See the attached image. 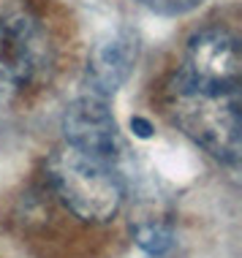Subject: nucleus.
Wrapping results in <instances>:
<instances>
[{"label": "nucleus", "instance_id": "obj_1", "mask_svg": "<svg viewBox=\"0 0 242 258\" xmlns=\"http://www.w3.org/2000/svg\"><path fill=\"white\" fill-rule=\"evenodd\" d=\"M163 106L171 122L226 166L242 152V87L199 82L174 71L163 87Z\"/></svg>", "mask_w": 242, "mask_h": 258}, {"label": "nucleus", "instance_id": "obj_2", "mask_svg": "<svg viewBox=\"0 0 242 258\" xmlns=\"http://www.w3.org/2000/svg\"><path fill=\"white\" fill-rule=\"evenodd\" d=\"M46 177L68 212L85 223H109L126 199L114 163L68 144L49 155Z\"/></svg>", "mask_w": 242, "mask_h": 258}, {"label": "nucleus", "instance_id": "obj_3", "mask_svg": "<svg viewBox=\"0 0 242 258\" xmlns=\"http://www.w3.org/2000/svg\"><path fill=\"white\" fill-rule=\"evenodd\" d=\"M52 66V41L38 17L25 9H0V98L33 87Z\"/></svg>", "mask_w": 242, "mask_h": 258}, {"label": "nucleus", "instance_id": "obj_4", "mask_svg": "<svg viewBox=\"0 0 242 258\" xmlns=\"http://www.w3.org/2000/svg\"><path fill=\"white\" fill-rule=\"evenodd\" d=\"M63 128L66 144L82 152H90L95 158H103L114 163L123 152V136L106 98H98L93 93L77 95L63 111Z\"/></svg>", "mask_w": 242, "mask_h": 258}, {"label": "nucleus", "instance_id": "obj_5", "mask_svg": "<svg viewBox=\"0 0 242 258\" xmlns=\"http://www.w3.org/2000/svg\"><path fill=\"white\" fill-rule=\"evenodd\" d=\"M177 71L199 82L242 87V52L237 36L226 27H204L193 33Z\"/></svg>", "mask_w": 242, "mask_h": 258}, {"label": "nucleus", "instance_id": "obj_6", "mask_svg": "<svg viewBox=\"0 0 242 258\" xmlns=\"http://www.w3.org/2000/svg\"><path fill=\"white\" fill-rule=\"evenodd\" d=\"M139 60V38L134 30H114L93 46L85 66V93L112 101L128 82Z\"/></svg>", "mask_w": 242, "mask_h": 258}, {"label": "nucleus", "instance_id": "obj_7", "mask_svg": "<svg viewBox=\"0 0 242 258\" xmlns=\"http://www.w3.org/2000/svg\"><path fill=\"white\" fill-rule=\"evenodd\" d=\"M134 239L144 253L150 255H163L166 250L174 242V234H171V226L163 220H153V218H139L134 226Z\"/></svg>", "mask_w": 242, "mask_h": 258}, {"label": "nucleus", "instance_id": "obj_8", "mask_svg": "<svg viewBox=\"0 0 242 258\" xmlns=\"http://www.w3.org/2000/svg\"><path fill=\"white\" fill-rule=\"evenodd\" d=\"M136 3L161 17H183V14L196 11L204 0H136Z\"/></svg>", "mask_w": 242, "mask_h": 258}, {"label": "nucleus", "instance_id": "obj_9", "mask_svg": "<svg viewBox=\"0 0 242 258\" xmlns=\"http://www.w3.org/2000/svg\"><path fill=\"white\" fill-rule=\"evenodd\" d=\"M131 128H134V134L142 136V139L153 136V125H150L147 120H142V117H134V120H131Z\"/></svg>", "mask_w": 242, "mask_h": 258}]
</instances>
